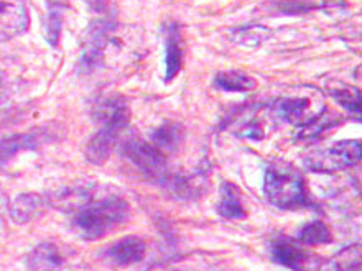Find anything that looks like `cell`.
Listing matches in <instances>:
<instances>
[{
	"mask_svg": "<svg viewBox=\"0 0 362 271\" xmlns=\"http://www.w3.org/2000/svg\"><path fill=\"white\" fill-rule=\"evenodd\" d=\"M270 253L275 263L288 270L301 271L308 263V253L303 248H300L295 242L284 237L276 239L270 243Z\"/></svg>",
	"mask_w": 362,
	"mask_h": 271,
	"instance_id": "13",
	"label": "cell"
},
{
	"mask_svg": "<svg viewBox=\"0 0 362 271\" xmlns=\"http://www.w3.org/2000/svg\"><path fill=\"white\" fill-rule=\"evenodd\" d=\"M114 18H95L86 28L83 40V52L79 56L78 69L83 74H90L104 61L105 49H107L112 33L115 32Z\"/></svg>",
	"mask_w": 362,
	"mask_h": 271,
	"instance_id": "3",
	"label": "cell"
},
{
	"mask_svg": "<svg viewBox=\"0 0 362 271\" xmlns=\"http://www.w3.org/2000/svg\"><path fill=\"white\" fill-rule=\"evenodd\" d=\"M129 120V105H125V107L117 110L110 117L103 120V128L90 137L86 148H84V157H86L89 163L103 164L109 158L110 152H112L119 142L120 133L127 128Z\"/></svg>",
	"mask_w": 362,
	"mask_h": 271,
	"instance_id": "4",
	"label": "cell"
},
{
	"mask_svg": "<svg viewBox=\"0 0 362 271\" xmlns=\"http://www.w3.org/2000/svg\"><path fill=\"white\" fill-rule=\"evenodd\" d=\"M49 205L47 195L37 193H23L13 199L10 204V219L15 224H27L30 220L40 217Z\"/></svg>",
	"mask_w": 362,
	"mask_h": 271,
	"instance_id": "11",
	"label": "cell"
},
{
	"mask_svg": "<svg viewBox=\"0 0 362 271\" xmlns=\"http://www.w3.org/2000/svg\"><path fill=\"white\" fill-rule=\"evenodd\" d=\"M338 122H339V119L336 117V115L329 114L328 110H325L323 114L315 115V117H311L308 120V122L303 124V127H301L298 132V137L300 138H315L323 132H326V130H329L334 124H338Z\"/></svg>",
	"mask_w": 362,
	"mask_h": 271,
	"instance_id": "22",
	"label": "cell"
},
{
	"mask_svg": "<svg viewBox=\"0 0 362 271\" xmlns=\"http://www.w3.org/2000/svg\"><path fill=\"white\" fill-rule=\"evenodd\" d=\"M344 5V0H279L276 7L285 13H305L310 10L343 8Z\"/></svg>",
	"mask_w": 362,
	"mask_h": 271,
	"instance_id": "19",
	"label": "cell"
},
{
	"mask_svg": "<svg viewBox=\"0 0 362 271\" xmlns=\"http://www.w3.org/2000/svg\"><path fill=\"white\" fill-rule=\"evenodd\" d=\"M130 205L119 195L88 203L73 217V229L84 240H98L127 222Z\"/></svg>",
	"mask_w": 362,
	"mask_h": 271,
	"instance_id": "1",
	"label": "cell"
},
{
	"mask_svg": "<svg viewBox=\"0 0 362 271\" xmlns=\"http://www.w3.org/2000/svg\"><path fill=\"white\" fill-rule=\"evenodd\" d=\"M310 109V100L305 97H281L274 104V112L279 119L293 125H303L308 122L306 112Z\"/></svg>",
	"mask_w": 362,
	"mask_h": 271,
	"instance_id": "15",
	"label": "cell"
},
{
	"mask_svg": "<svg viewBox=\"0 0 362 271\" xmlns=\"http://www.w3.org/2000/svg\"><path fill=\"white\" fill-rule=\"evenodd\" d=\"M272 37V30L264 25H249L233 32V40L245 48H259Z\"/></svg>",
	"mask_w": 362,
	"mask_h": 271,
	"instance_id": "20",
	"label": "cell"
},
{
	"mask_svg": "<svg viewBox=\"0 0 362 271\" xmlns=\"http://www.w3.org/2000/svg\"><path fill=\"white\" fill-rule=\"evenodd\" d=\"M63 28V13L59 7H49L47 20H45V38L52 47H58L59 35Z\"/></svg>",
	"mask_w": 362,
	"mask_h": 271,
	"instance_id": "23",
	"label": "cell"
},
{
	"mask_svg": "<svg viewBox=\"0 0 362 271\" xmlns=\"http://www.w3.org/2000/svg\"><path fill=\"white\" fill-rule=\"evenodd\" d=\"M4 100V84H2V79H0V102Z\"/></svg>",
	"mask_w": 362,
	"mask_h": 271,
	"instance_id": "24",
	"label": "cell"
},
{
	"mask_svg": "<svg viewBox=\"0 0 362 271\" xmlns=\"http://www.w3.org/2000/svg\"><path fill=\"white\" fill-rule=\"evenodd\" d=\"M122 152L145 176L158 181L160 184L168 176L167 157L153 143L145 142L142 138H129L124 143Z\"/></svg>",
	"mask_w": 362,
	"mask_h": 271,
	"instance_id": "6",
	"label": "cell"
},
{
	"mask_svg": "<svg viewBox=\"0 0 362 271\" xmlns=\"http://www.w3.org/2000/svg\"><path fill=\"white\" fill-rule=\"evenodd\" d=\"M214 88L226 92H250L257 88V81L245 71L239 69H228V71H219L214 78Z\"/></svg>",
	"mask_w": 362,
	"mask_h": 271,
	"instance_id": "17",
	"label": "cell"
},
{
	"mask_svg": "<svg viewBox=\"0 0 362 271\" xmlns=\"http://www.w3.org/2000/svg\"><path fill=\"white\" fill-rule=\"evenodd\" d=\"M329 94L338 102L341 107L354 115H361V90L354 86H348V84L331 81L328 84Z\"/></svg>",
	"mask_w": 362,
	"mask_h": 271,
	"instance_id": "18",
	"label": "cell"
},
{
	"mask_svg": "<svg viewBox=\"0 0 362 271\" xmlns=\"http://www.w3.org/2000/svg\"><path fill=\"white\" fill-rule=\"evenodd\" d=\"M218 212L224 219H244L247 215L243 203V194L234 183H223L221 186Z\"/></svg>",
	"mask_w": 362,
	"mask_h": 271,
	"instance_id": "14",
	"label": "cell"
},
{
	"mask_svg": "<svg viewBox=\"0 0 362 271\" xmlns=\"http://www.w3.org/2000/svg\"><path fill=\"white\" fill-rule=\"evenodd\" d=\"M264 191L270 203L280 209L313 207L303 176L288 164H270L265 171Z\"/></svg>",
	"mask_w": 362,
	"mask_h": 271,
	"instance_id": "2",
	"label": "cell"
},
{
	"mask_svg": "<svg viewBox=\"0 0 362 271\" xmlns=\"http://www.w3.org/2000/svg\"><path fill=\"white\" fill-rule=\"evenodd\" d=\"M163 63L165 83H172L183 66V35L177 22L163 25Z\"/></svg>",
	"mask_w": 362,
	"mask_h": 271,
	"instance_id": "8",
	"label": "cell"
},
{
	"mask_svg": "<svg viewBox=\"0 0 362 271\" xmlns=\"http://www.w3.org/2000/svg\"><path fill=\"white\" fill-rule=\"evenodd\" d=\"M361 162L359 140H343L333 147L310 153L305 158V167L315 173H334L351 168Z\"/></svg>",
	"mask_w": 362,
	"mask_h": 271,
	"instance_id": "5",
	"label": "cell"
},
{
	"mask_svg": "<svg viewBox=\"0 0 362 271\" xmlns=\"http://www.w3.org/2000/svg\"><path fill=\"white\" fill-rule=\"evenodd\" d=\"M298 240L305 245H326L333 242V234L323 220H313L298 234Z\"/></svg>",
	"mask_w": 362,
	"mask_h": 271,
	"instance_id": "21",
	"label": "cell"
},
{
	"mask_svg": "<svg viewBox=\"0 0 362 271\" xmlns=\"http://www.w3.org/2000/svg\"><path fill=\"white\" fill-rule=\"evenodd\" d=\"M30 27L27 7L17 2H0V43L20 37Z\"/></svg>",
	"mask_w": 362,
	"mask_h": 271,
	"instance_id": "10",
	"label": "cell"
},
{
	"mask_svg": "<svg viewBox=\"0 0 362 271\" xmlns=\"http://www.w3.org/2000/svg\"><path fill=\"white\" fill-rule=\"evenodd\" d=\"M185 140V127L178 122H163L153 130L152 143L165 155L180 148Z\"/></svg>",
	"mask_w": 362,
	"mask_h": 271,
	"instance_id": "16",
	"label": "cell"
},
{
	"mask_svg": "<svg viewBox=\"0 0 362 271\" xmlns=\"http://www.w3.org/2000/svg\"><path fill=\"white\" fill-rule=\"evenodd\" d=\"M66 260L53 242H42L27 257V271H63Z\"/></svg>",
	"mask_w": 362,
	"mask_h": 271,
	"instance_id": "12",
	"label": "cell"
},
{
	"mask_svg": "<svg viewBox=\"0 0 362 271\" xmlns=\"http://www.w3.org/2000/svg\"><path fill=\"white\" fill-rule=\"evenodd\" d=\"M145 253H147V243H145V240L129 235V237H124L117 240L115 243L109 245L103 252V258L110 267L125 268L130 267V265L142 262Z\"/></svg>",
	"mask_w": 362,
	"mask_h": 271,
	"instance_id": "7",
	"label": "cell"
},
{
	"mask_svg": "<svg viewBox=\"0 0 362 271\" xmlns=\"http://www.w3.org/2000/svg\"><path fill=\"white\" fill-rule=\"evenodd\" d=\"M52 140L53 133H48L47 130H33V132L2 137L0 138V168L25 150H37L40 145L52 142Z\"/></svg>",
	"mask_w": 362,
	"mask_h": 271,
	"instance_id": "9",
	"label": "cell"
}]
</instances>
